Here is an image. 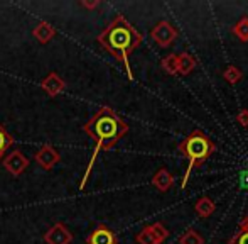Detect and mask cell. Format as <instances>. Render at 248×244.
Instances as JSON below:
<instances>
[{"label":"cell","mask_w":248,"mask_h":244,"mask_svg":"<svg viewBox=\"0 0 248 244\" xmlns=\"http://www.w3.org/2000/svg\"><path fill=\"white\" fill-rule=\"evenodd\" d=\"M85 132L96 142V148H95V153H93L92 159H90V165L86 168V173H85V178L79 187H85L86 183V178L90 176L92 173V168H93V163L96 159V155L101 151V149H110L115 142L118 141L120 138H124L125 132L128 131V125L125 124L120 117L115 114L113 109L110 107H101L98 112L92 117L88 122L85 124Z\"/></svg>","instance_id":"1"},{"label":"cell","mask_w":248,"mask_h":244,"mask_svg":"<svg viewBox=\"0 0 248 244\" xmlns=\"http://www.w3.org/2000/svg\"><path fill=\"white\" fill-rule=\"evenodd\" d=\"M142 36L124 16H117L110 22V26L98 36V43L110 54H113L118 61H122L127 68L128 76L132 78L128 54L140 44Z\"/></svg>","instance_id":"2"},{"label":"cell","mask_w":248,"mask_h":244,"mask_svg":"<svg viewBox=\"0 0 248 244\" xmlns=\"http://www.w3.org/2000/svg\"><path fill=\"white\" fill-rule=\"evenodd\" d=\"M183 151L186 153V156L189 158V166L186 170V175H184L183 180V187L187 183V178H189L191 172L196 165H201V161H204L213 151V144L208 141L204 134L201 132H193L189 138L186 139V142L183 144Z\"/></svg>","instance_id":"3"},{"label":"cell","mask_w":248,"mask_h":244,"mask_svg":"<svg viewBox=\"0 0 248 244\" xmlns=\"http://www.w3.org/2000/svg\"><path fill=\"white\" fill-rule=\"evenodd\" d=\"M2 165L10 175L17 178V176H20L24 172H26V168L29 166V159L22 155L20 149H14V151H10L9 155L3 158Z\"/></svg>","instance_id":"4"},{"label":"cell","mask_w":248,"mask_h":244,"mask_svg":"<svg viewBox=\"0 0 248 244\" xmlns=\"http://www.w3.org/2000/svg\"><path fill=\"white\" fill-rule=\"evenodd\" d=\"M34 159H36V163L41 166V168L49 172V170H52L59 161H61V155H59V151L54 148V146L44 144L36 151Z\"/></svg>","instance_id":"5"},{"label":"cell","mask_w":248,"mask_h":244,"mask_svg":"<svg viewBox=\"0 0 248 244\" xmlns=\"http://www.w3.org/2000/svg\"><path fill=\"white\" fill-rule=\"evenodd\" d=\"M44 241H46V244H71L73 232L62 222H56L52 227L46 231Z\"/></svg>","instance_id":"6"},{"label":"cell","mask_w":248,"mask_h":244,"mask_svg":"<svg viewBox=\"0 0 248 244\" xmlns=\"http://www.w3.org/2000/svg\"><path fill=\"white\" fill-rule=\"evenodd\" d=\"M152 39L155 41L159 46H169L174 43V39L177 37V33L169 22H159L150 33Z\"/></svg>","instance_id":"7"},{"label":"cell","mask_w":248,"mask_h":244,"mask_svg":"<svg viewBox=\"0 0 248 244\" xmlns=\"http://www.w3.org/2000/svg\"><path fill=\"white\" fill-rule=\"evenodd\" d=\"M41 88L49 97H58L59 93H62L66 90V82L56 71H51L49 75L41 82Z\"/></svg>","instance_id":"8"},{"label":"cell","mask_w":248,"mask_h":244,"mask_svg":"<svg viewBox=\"0 0 248 244\" xmlns=\"http://www.w3.org/2000/svg\"><path fill=\"white\" fill-rule=\"evenodd\" d=\"M86 244H117V236L110 227H107L105 224H100L86 238Z\"/></svg>","instance_id":"9"},{"label":"cell","mask_w":248,"mask_h":244,"mask_svg":"<svg viewBox=\"0 0 248 244\" xmlns=\"http://www.w3.org/2000/svg\"><path fill=\"white\" fill-rule=\"evenodd\" d=\"M32 36L36 37L37 41H39L41 44H47L52 37L56 36V29L51 26L49 22H46V20H43V22H39L36 27L32 29Z\"/></svg>","instance_id":"10"},{"label":"cell","mask_w":248,"mask_h":244,"mask_svg":"<svg viewBox=\"0 0 248 244\" xmlns=\"http://www.w3.org/2000/svg\"><path fill=\"white\" fill-rule=\"evenodd\" d=\"M152 185L157 188V190H160V192H167L170 187L174 185V178H172V175H170L167 170H159V172L154 175V178H152Z\"/></svg>","instance_id":"11"},{"label":"cell","mask_w":248,"mask_h":244,"mask_svg":"<svg viewBox=\"0 0 248 244\" xmlns=\"http://www.w3.org/2000/svg\"><path fill=\"white\" fill-rule=\"evenodd\" d=\"M215 209H216L215 202L208 197L199 198V200L196 202V205H194V210H196V214L201 215V217H209V215L215 212Z\"/></svg>","instance_id":"12"},{"label":"cell","mask_w":248,"mask_h":244,"mask_svg":"<svg viewBox=\"0 0 248 244\" xmlns=\"http://www.w3.org/2000/svg\"><path fill=\"white\" fill-rule=\"evenodd\" d=\"M177 66H179V73L183 75H187V73L193 71V68L196 66V61L191 54L183 53V54H177Z\"/></svg>","instance_id":"13"},{"label":"cell","mask_w":248,"mask_h":244,"mask_svg":"<svg viewBox=\"0 0 248 244\" xmlns=\"http://www.w3.org/2000/svg\"><path fill=\"white\" fill-rule=\"evenodd\" d=\"M14 144V138L7 132V129L0 124V159L3 158V155L7 153V149Z\"/></svg>","instance_id":"14"},{"label":"cell","mask_w":248,"mask_h":244,"mask_svg":"<svg viewBox=\"0 0 248 244\" xmlns=\"http://www.w3.org/2000/svg\"><path fill=\"white\" fill-rule=\"evenodd\" d=\"M162 68L166 70L167 73H170V75L179 73V66H177V54H169L167 58H164Z\"/></svg>","instance_id":"15"},{"label":"cell","mask_w":248,"mask_h":244,"mask_svg":"<svg viewBox=\"0 0 248 244\" xmlns=\"http://www.w3.org/2000/svg\"><path fill=\"white\" fill-rule=\"evenodd\" d=\"M233 33H235V36H238V39H242L243 43H247L248 41V17H243V19L236 24Z\"/></svg>","instance_id":"16"},{"label":"cell","mask_w":248,"mask_h":244,"mask_svg":"<svg viewBox=\"0 0 248 244\" xmlns=\"http://www.w3.org/2000/svg\"><path fill=\"white\" fill-rule=\"evenodd\" d=\"M147 227L150 229V232H152L154 234V238L157 239V243H162L164 239L167 238V236H169V232H167V229L164 227L162 224H160V222H155V224H152V226H147Z\"/></svg>","instance_id":"17"},{"label":"cell","mask_w":248,"mask_h":244,"mask_svg":"<svg viewBox=\"0 0 248 244\" xmlns=\"http://www.w3.org/2000/svg\"><path fill=\"white\" fill-rule=\"evenodd\" d=\"M223 76H225V80L228 83L235 85V83H238L240 80H242V71H240L236 66H228V68L225 70V73H223Z\"/></svg>","instance_id":"18"},{"label":"cell","mask_w":248,"mask_h":244,"mask_svg":"<svg viewBox=\"0 0 248 244\" xmlns=\"http://www.w3.org/2000/svg\"><path fill=\"white\" fill-rule=\"evenodd\" d=\"M135 239H137V243H139V244H159V243H157V239L154 238V234L150 232V229H149V227H144V229H142V231L139 232L137 238H135Z\"/></svg>","instance_id":"19"},{"label":"cell","mask_w":248,"mask_h":244,"mask_svg":"<svg viewBox=\"0 0 248 244\" xmlns=\"http://www.w3.org/2000/svg\"><path fill=\"white\" fill-rule=\"evenodd\" d=\"M181 244H204V241H202V238L198 234V232L194 231H187L186 234L181 238Z\"/></svg>","instance_id":"20"},{"label":"cell","mask_w":248,"mask_h":244,"mask_svg":"<svg viewBox=\"0 0 248 244\" xmlns=\"http://www.w3.org/2000/svg\"><path fill=\"white\" fill-rule=\"evenodd\" d=\"M242 232L232 241V244H248V217L242 222Z\"/></svg>","instance_id":"21"},{"label":"cell","mask_w":248,"mask_h":244,"mask_svg":"<svg viewBox=\"0 0 248 244\" xmlns=\"http://www.w3.org/2000/svg\"><path fill=\"white\" fill-rule=\"evenodd\" d=\"M236 121L240 122L242 125H248V110L247 109H243V110H240L238 112V116H236Z\"/></svg>","instance_id":"22"},{"label":"cell","mask_w":248,"mask_h":244,"mask_svg":"<svg viewBox=\"0 0 248 244\" xmlns=\"http://www.w3.org/2000/svg\"><path fill=\"white\" fill-rule=\"evenodd\" d=\"M240 185H242L243 188H248V168L243 170V172H240Z\"/></svg>","instance_id":"23"},{"label":"cell","mask_w":248,"mask_h":244,"mask_svg":"<svg viewBox=\"0 0 248 244\" xmlns=\"http://www.w3.org/2000/svg\"><path fill=\"white\" fill-rule=\"evenodd\" d=\"M81 5L86 7V9H95V7L100 5L98 0H95V2H86V0H81Z\"/></svg>","instance_id":"24"}]
</instances>
